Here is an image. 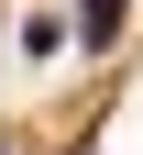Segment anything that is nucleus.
I'll return each instance as SVG.
<instances>
[{
    "label": "nucleus",
    "instance_id": "nucleus-1",
    "mask_svg": "<svg viewBox=\"0 0 143 155\" xmlns=\"http://www.w3.org/2000/svg\"><path fill=\"white\" fill-rule=\"evenodd\" d=\"M121 22H132V0H77V45L110 55V45H121Z\"/></svg>",
    "mask_w": 143,
    "mask_h": 155
}]
</instances>
